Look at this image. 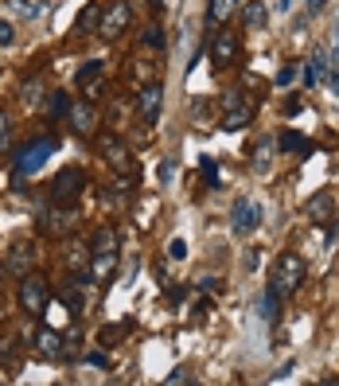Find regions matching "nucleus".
Segmentation results:
<instances>
[{"mask_svg": "<svg viewBox=\"0 0 339 386\" xmlns=\"http://www.w3.org/2000/svg\"><path fill=\"white\" fill-rule=\"evenodd\" d=\"M304 277H308V269H304V258H301V254H281V258L273 261L269 293H273L277 301H285V297H293V293L304 285Z\"/></svg>", "mask_w": 339, "mask_h": 386, "instance_id": "obj_1", "label": "nucleus"}, {"mask_svg": "<svg viewBox=\"0 0 339 386\" xmlns=\"http://www.w3.org/2000/svg\"><path fill=\"white\" fill-rule=\"evenodd\" d=\"M20 308L28 316H43L51 308V285H47V277L31 273V269L20 277Z\"/></svg>", "mask_w": 339, "mask_h": 386, "instance_id": "obj_2", "label": "nucleus"}, {"mask_svg": "<svg viewBox=\"0 0 339 386\" xmlns=\"http://www.w3.org/2000/svg\"><path fill=\"white\" fill-rule=\"evenodd\" d=\"M55 149L59 145L51 141V137H43V141H31V145H24L20 152H16V168H12V176L16 179H28V176H36L39 168H43L47 160L55 156Z\"/></svg>", "mask_w": 339, "mask_h": 386, "instance_id": "obj_3", "label": "nucleus"}, {"mask_svg": "<svg viewBox=\"0 0 339 386\" xmlns=\"http://www.w3.org/2000/svg\"><path fill=\"white\" fill-rule=\"evenodd\" d=\"M86 192V172L82 168H63L59 176L51 179V203L55 207H74V203H78V195Z\"/></svg>", "mask_w": 339, "mask_h": 386, "instance_id": "obj_4", "label": "nucleus"}, {"mask_svg": "<svg viewBox=\"0 0 339 386\" xmlns=\"http://www.w3.org/2000/svg\"><path fill=\"white\" fill-rule=\"evenodd\" d=\"M250 125V98L242 90H226L222 94V129L226 133H238V129Z\"/></svg>", "mask_w": 339, "mask_h": 386, "instance_id": "obj_5", "label": "nucleus"}, {"mask_svg": "<svg viewBox=\"0 0 339 386\" xmlns=\"http://www.w3.org/2000/svg\"><path fill=\"white\" fill-rule=\"evenodd\" d=\"M258 226H261V203L258 199H238L234 207H230V231L238 238H250Z\"/></svg>", "mask_w": 339, "mask_h": 386, "instance_id": "obj_6", "label": "nucleus"}, {"mask_svg": "<svg viewBox=\"0 0 339 386\" xmlns=\"http://www.w3.org/2000/svg\"><path fill=\"white\" fill-rule=\"evenodd\" d=\"M102 156L105 164H110L113 172H118V179H137V164H133V152L125 149V145L118 141V137H102Z\"/></svg>", "mask_w": 339, "mask_h": 386, "instance_id": "obj_7", "label": "nucleus"}, {"mask_svg": "<svg viewBox=\"0 0 339 386\" xmlns=\"http://www.w3.org/2000/svg\"><path fill=\"white\" fill-rule=\"evenodd\" d=\"M129 20H133L129 0H113V4L102 12V20H98V31H102V39H118L121 31L129 28Z\"/></svg>", "mask_w": 339, "mask_h": 386, "instance_id": "obj_8", "label": "nucleus"}, {"mask_svg": "<svg viewBox=\"0 0 339 386\" xmlns=\"http://www.w3.org/2000/svg\"><path fill=\"white\" fill-rule=\"evenodd\" d=\"M160 105H164V86H160V82H148V86H140L137 110H140V121H145V125H156V118H160Z\"/></svg>", "mask_w": 339, "mask_h": 386, "instance_id": "obj_9", "label": "nucleus"}, {"mask_svg": "<svg viewBox=\"0 0 339 386\" xmlns=\"http://www.w3.org/2000/svg\"><path fill=\"white\" fill-rule=\"evenodd\" d=\"M78 226V211L74 207H51L47 215H39V231L47 234H71Z\"/></svg>", "mask_w": 339, "mask_h": 386, "instance_id": "obj_10", "label": "nucleus"}, {"mask_svg": "<svg viewBox=\"0 0 339 386\" xmlns=\"http://www.w3.org/2000/svg\"><path fill=\"white\" fill-rule=\"evenodd\" d=\"M234 59H238V36L234 31H219L211 43V63L214 67H230Z\"/></svg>", "mask_w": 339, "mask_h": 386, "instance_id": "obj_11", "label": "nucleus"}, {"mask_svg": "<svg viewBox=\"0 0 339 386\" xmlns=\"http://www.w3.org/2000/svg\"><path fill=\"white\" fill-rule=\"evenodd\" d=\"M67 118H71V129H74L78 137H94V129H98L94 105H86V102H71Z\"/></svg>", "mask_w": 339, "mask_h": 386, "instance_id": "obj_12", "label": "nucleus"}, {"mask_svg": "<svg viewBox=\"0 0 339 386\" xmlns=\"http://www.w3.org/2000/svg\"><path fill=\"white\" fill-rule=\"evenodd\" d=\"M304 215L312 219V223H332V215H335V199L328 192H316L308 203H304Z\"/></svg>", "mask_w": 339, "mask_h": 386, "instance_id": "obj_13", "label": "nucleus"}, {"mask_svg": "<svg viewBox=\"0 0 339 386\" xmlns=\"http://www.w3.org/2000/svg\"><path fill=\"white\" fill-rule=\"evenodd\" d=\"M31 340H36V351H39V355H47V359H63V335L55 332V328H39V332L31 335Z\"/></svg>", "mask_w": 339, "mask_h": 386, "instance_id": "obj_14", "label": "nucleus"}, {"mask_svg": "<svg viewBox=\"0 0 339 386\" xmlns=\"http://www.w3.org/2000/svg\"><path fill=\"white\" fill-rule=\"evenodd\" d=\"M31 258H36V246H28V242H16L12 246V254H8V266L4 269H12V273H28L31 269Z\"/></svg>", "mask_w": 339, "mask_h": 386, "instance_id": "obj_15", "label": "nucleus"}, {"mask_svg": "<svg viewBox=\"0 0 339 386\" xmlns=\"http://www.w3.org/2000/svg\"><path fill=\"white\" fill-rule=\"evenodd\" d=\"M328 78V51H312V59H308V67H304V82L308 86H320V82Z\"/></svg>", "mask_w": 339, "mask_h": 386, "instance_id": "obj_16", "label": "nucleus"}, {"mask_svg": "<svg viewBox=\"0 0 339 386\" xmlns=\"http://www.w3.org/2000/svg\"><path fill=\"white\" fill-rule=\"evenodd\" d=\"M242 20H246V28H266L269 24V8H266V0H246V8H242Z\"/></svg>", "mask_w": 339, "mask_h": 386, "instance_id": "obj_17", "label": "nucleus"}, {"mask_svg": "<svg viewBox=\"0 0 339 386\" xmlns=\"http://www.w3.org/2000/svg\"><path fill=\"white\" fill-rule=\"evenodd\" d=\"M273 149H277V137H261L258 149H254L250 168H254V172H269V164H273Z\"/></svg>", "mask_w": 339, "mask_h": 386, "instance_id": "obj_18", "label": "nucleus"}, {"mask_svg": "<svg viewBox=\"0 0 339 386\" xmlns=\"http://www.w3.org/2000/svg\"><path fill=\"white\" fill-rule=\"evenodd\" d=\"M90 254H118V231L113 226H102L90 238Z\"/></svg>", "mask_w": 339, "mask_h": 386, "instance_id": "obj_19", "label": "nucleus"}, {"mask_svg": "<svg viewBox=\"0 0 339 386\" xmlns=\"http://www.w3.org/2000/svg\"><path fill=\"white\" fill-rule=\"evenodd\" d=\"M277 149L281 152H293V156H308V137H301V133H293V129H288V133L277 137Z\"/></svg>", "mask_w": 339, "mask_h": 386, "instance_id": "obj_20", "label": "nucleus"}, {"mask_svg": "<svg viewBox=\"0 0 339 386\" xmlns=\"http://www.w3.org/2000/svg\"><path fill=\"white\" fill-rule=\"evenodd\" d=\"M102 20V8H98V0H86L78 12V20H74V31H94V24Z\"/></svg>", "mask_w": 339, "mask_h": 386, "instance_id": "obj_21", "label": "nucleus"}, {"mask_svg": "<svg viewBox=\"0 0 339 386\" xmlns=\"http://www.w3.org/2000/svg\"><path fill=\"white\" fill-rule=\"evenodd\" d=\"M67 266H71V273H82V269H90V242H86V246H82V242H71Z\"/></svg>", "mask_w": 339, "mask_h": 386, "instance_id": "obj_22", "label": "nucleus"}, {"mask_svg": "<svg viewBox=\"0 0 339 386\" xmlns=\"http://www.w3.org/2000/svg\"><path fill=\"white\" fill-rule=\"evenodd\" d=\"M230 12H234V0H207V20L211 24H222Z\"/></svg>", "mask_w": 339, "mask_h": 386, "instance_id": "obj_23", "label": "nucleus"}, {"mask_svg": "<svg viewBox=\"0 0 339 386\" xmlns=\"http://www.w3.org/2000/svg\"><path fill=\"white\" fill-rule=\"evenodd\" d=\"M102 71H105V63H102V59H90L86 67H82L78 75H74V82H78V86H90V82L102 78Z\"/></svg>", "mask_w": 339, "mask_h": 386, "instance_id": "obj_24", "label": "nucleus"}, {"mask_svg": "<svg viewBox=\"0 0 339 386\" xmlns=\"http://www.w3.org/2000/svg\"><path fill=\"white\" fill-rule=\"evenodd\" d=\"M16 355H20V340H16V335H0V363L12 367Z\"/></svg>", "mask_w": 339, "mask_h": 386, "instance_id": "obj_25", "label": "nucleus"}, {"mask_svg": "<svg viewBox=\"0 0 339 386\" xmlns=\"http://www.w3.org/2000/svg\"><path fill=\"white\" fill-rule=\"evenodd\" d=\"M140 43H145V47H156V51H160V47H164V28H160V24H148V28L140 31Z\"/></svg>", "mask_w": 339, "mask_h": 386, "instance_id": "obj_26", "label": "nucleus"}, {"mask_svg": "<svg viewBox=\"0 0 339 386\" xmlns=\"http://www.w3.org/2000/svg\"><path fill=\"white\" fill-rule=\"evenodd\" d=\"M24 105H31V110L43 105V82H28V86H24Z\"/></svg>", "mask_w": 339, "mask_h": 386, "instance_id": "obj_27", "label": "nucleus"}, {"mask_svg": "<svg viewBox=\"0 0 339 386\" xmlns=\"http://www.w3.org/2000/svg\"><path fill=\"white\" fill-rule=\"evenodd\" d=\"M12 141H16L12 118H8V113H0V152H12Z\"/></svg>", "mask_w": 339, "mask_h": 386, "instance_id": "obj_28", "label": "nucleus"}, {"mask_svg": "<svg viewBox=\"0 0 339 386\" xmlns=\"http://www.w3.org/2000/svg\"><path fill=\"white\" fill-rule=\"evenodd\" d=\"M82 367H94V371H105V367H110V355H105V351H86V355H82Z\"/></svg>", "mask_w": 339, "mask_h": 386, "instance_id": "obj_29", "label": "nucleus"}, {"mask_svg": "<svg viewBox=\"0 0 339 386\" xmlns=\"http://www.w3.org/2000/svg\"><path fill=\"white\" fill-rule=\"evenodd\" d=\"M199 168H203V184H207V187H219V164H214L211 156H203Z\"/></svg>", "mask_w": 339, "mask_h": 386, "instance_id": "obj_30", "label": "nucleus"}, {"mask_svg": "<svg viewBox=\"0 0 339 386\" xmlns=\"http://www.w3.org/2000/svg\"><path fill=\"white\" fill-rule=\"evenodd\" d=\"M78 348H82V335L78 332L63 335V359H74V355H78Z\"/></svg>", "mask_w": 339, "mask_h": 386, "instance_id": "obj_31", "label": "nucleus"}, {"mask_svg": "<svg viewBox=\"0 0 339 386\" xmlns=\"http://www.w3.org/2000/svg\"><path fill=\"white\" fill-rule=\"evenodd\" d=\"M67 110H71V98L63 94V90H55V94H51V113H55V118H67Z\"/></svg>", "mask_w": 339, "mask_h": 386, "instance_id": "obj_32", "label": "nucleus"}, {"mask_svg": "<svg viewBox=\"0 0 339 386\" xmlns=\"http://www.w3.org/2000/svg\"><path fill=\"white\" fill-rule=\"evenodd\" d=\"M118 335H125V324H110V328H105V332H102V348H118Z\"/></svg>", "mask_w": 339, "mask_h": 386, "instance_id": "obj_33", "label": "nucleus"}, {"mask_svg": "<svg viewBox=\"0 0 339 386\" xmlns=\"http://www.w3.org/2000/svg\"><path fill=\"white\" fill-rule=\"evenodd\" d=\"M168 258L172 261H184L187 258V238H172V242H168Z\"/></svg>", "mask_w": 339, "mask_h": 386, "instance_id": "obj_34", "label": "nucleus"}, {"mask_svg": "<svg viewBox=\"0 0 339 386\" xmlns=\"http://www.w3.org/2000/svg\"><path fill=\"white\" fill-rule=\"evenodd\" d=\"M195 285H199L203 293H219V289H222V281H219L214 273H199V281H195Z\"/></svg>", "mask_w": 339, "mask_h": 386, "instance_id": "obj_35", "label": "nucleus"}, {"mask_svg": "<svg viewBox=\"0 0 339 386\" xmlns=\"http://www.w3.org/2000/svg\"><path fill=\"white\" fill-rule=\"evenodd\" d=\"M261 316H266V320H273V316H277V297H273V293H266V297H261Z\"/></svg>", "mask_w": 339, "mask_h": 386, "instance_id": "obj_36", "label": "nucleus"}, {"mask_svg": "<svg viewBox=\"0 0 339 386\" xmlns=\"http://www.w3.org/2000/svg\"><path fill=\"white\" fill-rule=\"evenodd\" d=\"M293 78H296V67H293V63L277 71V86H281V90H285V86H293Z\"/></svg>", "mask_w": 339, "mask_h": 386, "instance_id": "obj_37", "label": "nucleus"}, {"mask_svg": "<svg viewBox=\"0 0 339 386\" xmlns=\"http://www.w3.org/2000/svg\"><path fill=\"white\" fill-rule=\"evenodd\" d=\"M16 4H20L24 16H39V12H43V0H16Z\"/></svg>", "mask_w": 339, "mask_h": 386, "instance_id": "obj_38", "label": "nucleus"}, {"mask_svg": "<svg viewBox=\"0 0 339 386\" xmlns=\"http://www.w3.org/2000/svg\"><path fill=\"white\" fill-rule=\"evenodd\" d=\"M168 382H172V386H179V382H192V371H187V367H176V371L168 375Z\"/></svg>", "mask_w": 339, "mask_h": 386, "instance_id": "obj_39", "label": "nucleus"}, {"mask_svg": "<svg viewBox=\"0 0 339 386\" xmlns=\"http://www.w3.org/2000/svg\"><path fill=\"white\" fill-rule=\"evenodd\" d=\"M172 172H176V160L168 156V160L160 164V184H168V179H172Z\"/></svg>", "mask_w": 339, "mask_h": 386, "instance_id": "obj_40", "label": "nucleus"}, {"mask_svg": "<svg viewBox=\"0 0 339 386\" xmlns=\"http://www.w3.org/2000/svg\"><path fill=\"white\" fill-rule=\"evenodd\" d=\"M12 39H16V31H12V24H0V43H12Z\"/></svg>", "mask_w": 339, "mask_h": 386, "instance_id": "obj_41", "label": "nucleus"}, {"mask_svg": "<svg viewBox=\"0 0 339 386\" xmlns=\"http://www.w3.org/2000/svg\"><path fill=\"white\" fill-rule=\"evenodd\" d=\"M273 8H277V12H281V16H285V12H288V8H293V0H273Z\"/></svg>", "mask_w": 339, "mask_h": 386, "instance_id": "obj_42", "label": "nucleus"}, {"mask_svg": "<svg viewBox=\"0 0 339 386\" xmlns=\"http://www.w3.org/2000/svg\"><path fill=\"white\" fill-rule=\"evenodd\" d=\"M324 4H328V0H308V12H312V16L324 12Z\"/></svg>", "mask_w": 339, "mask_h": 386, "instance_id": "obj_43", "label": "nucleus"}, {"mask_svg": "<svg viewBox=\"0 0 339 386\" xmlns=\"http://www.w3.org/2000/svg\"><path fill=\"white\" fill-rule=\"evenodd\" d=\"M328 86H332V94H339V71H332V75H328Z\"/></svg>", "mask_w": 339, "mask_h": 386, "instance_id": "obj_44", "label": "nucleus"}, {"mask_svg": "<svg viewBox=\"0 0 339 386\" xmlns=\"http://www.w3.org/2000/svg\"><path fill=\"white\" fill-rule=\"evenodd\" d=\"M148 4H152V8H164V4H168V0H148Z\"/></svg>", "mask_w": 339, "mask_h": 386, "instance_id": "obj_45", "label": "nucleus"}, {"mask_svg": "<svg viewBox=\"0 0 339 386\" xmlns=\"http://www.w3.org/2000/svg\"><path fill=\"white\" fill-rule=\"evenodd\" d=\"M0 285H4V266H0Z\"/></svg>", "mask_w": 339, "mask_h": 386, "instance_id": "obj_46", "label": "nucleus"}]
</instances>
